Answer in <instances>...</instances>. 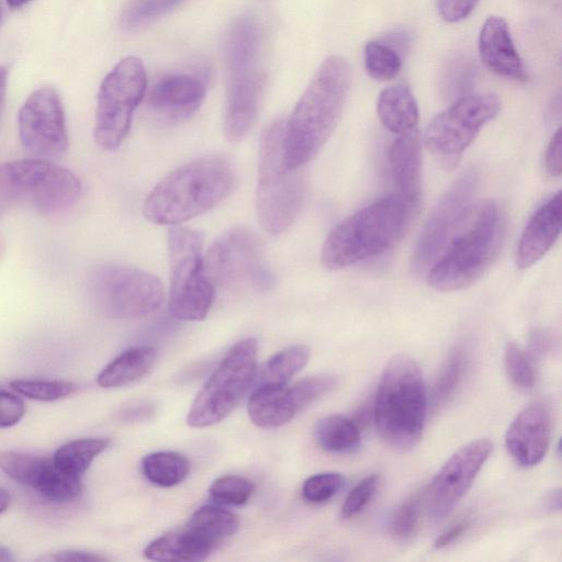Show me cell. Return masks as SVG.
I'll use <instances>...</instances> for the list:
<instances>
[{
  "label": "cell",
  "mask_w": 562,
  "mask_h": 562,
  "mask_svg": "<svg viewBox=\"0 0 562 562\" xmlns=\"http://www.w3.org/2000/svg\"><path fill=\"white\" fill-rule=\"evenodd\" d=\"M351 81V68L341 56L327 57L284 120L283 148L288 166L303 168L326 144L341 116Z\"/></svg>",
  "instance_id": "cell-1"
},
{
  "label": "cell",
  "mask_w": 562,
  "mask_h": 562,
  "mask_svg": "<svg viewBox=\"0 0 562 562\" xmlns=\"http://www.w3.org/2000/svg\"><path fill=\"white\" fill-rule=\"evenodd\" d=\"M232 162L222 155L193 159L162 178L149 192L144 217L158 225H178L221 203L235 187Z\"/></svg>",
  "instance_id": "cell-2"
},
{
  "label": "cell",
  "mask_w": 562,
  "mask_h": 562,
  "mask_svg": "<svg viewBox=\"0 0 562 562\" xmlns=\"http://www.w3.org/2000/svg\"><path fill=\"white\" fill-rule=\"evenodd\" d=\"M415 205L397 193L348 216L326 237L321 251L323 266L338 270L389 250L406 231Z\"/></svg>",
  "instance_id": "cell-3"
},
{
  "label": "cell",
  "mask_w": 562,
  "mask_h": 562,
  "mask_svg": "<svg viewBox=\"0 0 562 562\" xmlns=\"http://www.w3.org/2000/svg\"><path fill=\"white\" fill-rule=\"evenodd\" d=\"M501 236L496 203L471 205L442 252L428 269V284L439 292H454L475 283L495 257Z\"/></svg>",
  "instance_id": "cell-4"
},
{
  "label": "cell",
  "mask_w": 562,
  "mask_h": 562,
  "mask_svg": "<svg viewBox=\"0 0 562 562\" xmlns=\"http://www.w3.org/2000/svg\"><path fill=\"white\" fill-rule=\"evenodd\" d=\"M428 398L422 370L409 356H394L385 366L373 403L376 429L391 448L407 451L420 440Z\"/></svg>",
  "instance_id": "cell-5"
},
{
  "label": "cell",
  "mask_w": 562,
  "mask_h": 562,
  "mask_svg": "<svg viewBox=\"0 0 562 562\" xmlns=\"http://www.w3.org/2000/svg\"><path fill=\"white\" fill-rule=\"evenodd\" d=\"M284 120L270 124L259 148L256 209L261 227L271 235L285 233L299 216L305 200L303 168L288 166L283 148Z\"/></svg>",
  "instance_id": "cell-6"
},
{
  "label": "cell",
  "mask_w": 562,
  "mask_h": 562,
  "mask_svg": "<svg viewBox=\"0 0 562 562\" xmlns=\"http://www.w3.org/2000/svg\"><path fill=\"white\" fill-rule=\"evenodd\" d=\"M80 179L52 160L27 157L0 165V196L41 215H57L81 196Z\"/></svg>",
  "instance_id": "cell-7"
},
{
  "label": "cell",
  "mask_w": 562,
  "mask_h": 562,
  "mask_svg": "<svg viewBox=\"0 0 562 562\" xmlns=\"http://www.w3.org/2000/svg\"><path fill=\"white\" fill-rule=\"evenodd\" d=\"M203 246L200 231L179 225L169 229V310L181 321L204 319L214 301V284L206 273Z\"/></svg>",
  "instance_id": "cell-8"
},
{
  "label": "cell",
  "mask_w": 562,
  "mask_h": 562,
  "mask_svg": "<svg viewBox=\"0 0 562 562\" xmlns=\"http://www.w3.org/2000/svg\"><path fill=\"white\" fill-rule=\"evenodd\" d=\"M257 357L258 344L254 338L238 341L226 352L189 409L190 427L213 426L235 409L255 381Z\"/></svg>",
  "instance_id": "cell-9"
},
{
  "label": "cell",
  "mask_w": 562,
  "mask_h": 562,
  "mask_svg": "<svg viewBox=\"0 0 562 562\" xmlns=\"http://www.w3.org/2000/svg\"><path fill=\"white\" fill-rule=\"evenodd\" d=\"M499 111L501 100L493 93L468 94L454 100L427 125L424 145L443 170L452 171L482 127Z\"/></svg>",
  "instance_id": "cell-10"
},
{
  "label": "cell",
  "mask_w": 562,
  "mask_h": 562,
  "mask_svg": "<svg viewBox=\"0 0 562 562\" xmlns=\"http://www.w3.org/2000/svg\"><path fill=\"white\" fill-rule=\"evenodd\" d=\"M147 86L143 61L136 56L120 60L101 82L93 137L104 150H115L126 138L133 114Z\"/></svg>",
  "instance_id": "cell-11"
},
{
  "label": "cell",
  "mask_w": 562,
  "mask_h": 562,
  "mask_svg": "<svg viewBox=\"0 0 562 562\" xmlns=\"http://www.w3.org/2000/svg\"><path fill=\"white\" fill-rule=\"evenodd\" d=\"M88 289L95 305L108 316L134 319L156 312L164 301L160 280L135 267L105 263L95 268Z\"/></svg>",
  "instance_id": "cell-12"
},
{
  "label": "cell",
  "mask_w": 562,
  "mask_h": 562,
  "mask_svg": "<svg viewBox=\"0 0 562 562\" xmlns=\"http://www.w3.org/2000/svg\"><path fill=\"white\" fill-rule=\"evenodd\" d=\"M204 261L214 285H251L261 291L273 285V276L263 261L260 239L246 227L236 226L223 233L210 246Z\"/></svg>",
  "instance_id": "cell-13"
},
{
  "label": "cell",
  "mask_w": 562,
  "mask_h": 562,
  "mask_svg": "<svg viewBox=\"0 0 562 562\" xmlns=\"http://www.w3.org/2000/svg\"><path fill=\"white\" fill-rule=\"evenodd\" d=\"M19 138L30 157L56 160L68 148V132L63 103L50 87L33 91L18 114Z\"/></svg>",
  "instance_id": "cell-14"
},
{
  "label": "cell",
  "mask_w": 562,
  "mask_h": 562,
  "mask_svg": "<svg viewBox=\"0 0 562 562\" xmlns=\"http://www.w3.org/2000/svg\"><path fill=\"white\" fill-rule=\"evenodd\" d=\"M477 183V171L469 169L439 199L425 222L414 249L413 267L416 271L423 272L430 268L442 252L471 207Z\"/></svg>",
  "instance_id": "cell-15"
},
{
  "label": "cell",
  "mask_w": 562,
  "mask_h": 562,
  "mask_svg": "<svg viewBox=\"0 0 562 562\" xmlns=\"http://www.w3.org/2000/svg\"><path fill=\"white\" fill-rule=\"evenodd\" d=\"M493 442L472 440L459 448L439 469L425 490V502L432 520H442L470 490L477 473L490 458Z\"/></svg>",
  "instance_id": "cell-16"
},
{
  "label": "cell",
  "mask_w": 562,
  "mask_h": 562,
  "mask_svg": "<svg viewBox=\"0 0 562 562\" xmlns=\"http://www.w3.org/2000/svg\"><path fill=\"white\" fill-rule=\"evenodd\" d=\"M551 429L552 417L549 406L543 402H535L512 420L505 434L506 449L520 467H535L548 452Z\"/></svg>",
  "instance_id": "cell-17"
},
{
  "label": "cell",
  "mask_w": 562,
  "mask_h": 562,
  "mask_svg": "<svg viewBox=\"0 0 562 562\" xmlns=\"http://www.w3.org/2000/svg\"><path fill=\"white\" fill-rule=\"evenodd\" d=\"M263 91V76L257 68L231 75L224 132L231 143L243 140L254 127Z\"/></svg>",
  "instance_id": "cell-18"
},
{
  "label": "cell",
  "mask_w": 562,
  "mask_h": 562,
  "mask_svg": "<svg viewBox=\"0 0 562 562\" xmlns=\"http://www.w3.org/2000/svg\"><path fill=\"white\" fill-rule=\"evenodd\" d=\"M562 228V195L557 192L530 217L519 238L515 261L527 269L539 261L553 246Z\"/></svg>",
  "instance_id": "cell-19"
},
{
  "label": "cell",
  "mask_w": 562,
  "mask_h": 562,
  "mask_svg": "<svg viewBox=\"0 0 562 562\" xmlns=\"http://www.w3.org/2000/svg\"><path fill=\"white\" fill-rule=\"evenodd\" d=\"M479 54L484 66L492 72L507 79L526 80L524 63L503 18L490 16L483 23L479 35Z\"/></svg>",
  "instance_id": "cell-20"
},
{
  "label": "cell",
  "mask_w": 562,
  "mask_h": 562,
  "mask_svg": "<svg viewBox=\"0 0 562 562\" xmlns=\"http://www.w3.org/2000/svg\"><path fill=\"white\" fill-rule=\"evenodd\" d=\"M205 83L190 75L161 78L148 94V104L168 120L179 121L193 114L205 98Z\"/></svg>",
  "instance_id": "cell-21"
},
{
  "label": "cell",
  "mask_w": 562,
  "mask_h": 562,
  "mask_svg": "<svg viewBox=\"0 0 562 562\" xmlns=\"http://www.w3.org/2000/svg\"><path fill=\"white\" fill-rule=\"evenodd\" d=\"M389 164L398 194L417 204L420 192V139L417 128L397 135L389 150Z\"/></svg>",
  "instance_id": "cell-22"
},
{
  "label": "cell",
  "mask_w": 562,
  "mask_h": 562,
  "mask_svg": "<svg viewBox=\"0 0 562 562\" xmlns=\"http://www.w3.org/2000/svg\"><path fill=\"white\" fill-rule=\"evenodd\" d=\"M299 412L288 384L259 383L248 401V415L260 428L289 423Z\"/></svg>",
  "instance_id": "cell-23"
},
{
  "label": "cell",
  "mask_w": 562,
  "mask_h": 562,
  "mask_svg": "<svg viewBox=\"0 0 562 562\" xmlns=\"http://www.w3.org/2000/svg\"><path fill=\"white\" fill-rule=\"evenodd\" d=\"M376 112L382 125L396 135L413 131L417 126L418 105L406 85H394L381 91Z\"/></svg>",
  "instance_id": "cell-24"
},
{
  "label": "cell",
  "mask_w": 562,
  "mask_h": 562,
  "mask_svg": "<svg viewBox=\"0 0 562 562\" xmlns=\"http://www.w3.org/2000/svg\"><path fill=\"white\" fill-rule=\"evenodd\" d=\"M157 361V351L149 346L133 347L109 362L97 378L103 389L120 387L146 376Z\"/></svg>",
  "instance_id": "cell-25"
},
{
  "label": "cell",
  "mask_w": 562,
  "mask_h": 562,
  "mask_svg": "<svg viewBox=\"0 0 562 562\" xmlns=\"http://www.w3.org/2000/svg\"><path fill=\"white\" fill-rule=\"evenodd\" d=\"M212 551L186 526L153 540L145 548L144 555L154 561H203Z\"/></svg>",
  "instance_id": "cell-26"
},
{
  "label": "cell",
  "mask_w": 562,
  "mask_h": 562,
  "mask_svg": "<svg viewBox=\"0 0 562 562\" xmlns=\"http://www.w3.org/2000/svg\"><path fill=\"white\" fill-rule=\"evenodd\" d=\"M260 35L257 23L249 18L237 20L225 42V58L231 75L256 68Z\"/></svg>",
  "instance_id": "cell-27"
},
{
  "label": "cell",
  "mask_w": 562,
  "mask_h": 562,
  "mask_svg": "<svg viewBox=\"0 0 562 562\" xmlns=\"http://www.w3.org/2000/svg\"><path fill=\"white\" fill-rule=\"evenodd\" d=\"M238 517L220 506L205 505L190 517L187 527L213 550L238 529Z\"/></svg>",
  "instance_id": "cell-28"
},
{
  "label": "cell",
  "mask_w": 562,
  "mask_h": 562,
  "mask_svg": "<svg viewBox=\"0 0 562 562\" xmlns=\"http://www.w3.org/2000/svg\"><path fill=\"white\" fill-rule=\"evenodd\" d=\"M315 437L322 449L336 454L356 451L361 441L360 428L356 420L340 414L319 419L315 427Z\"/></svg>",
  "instance_id": "cell-29"
},
{
  "label": "cell",
  "mask_w": 562,
  "mask_h": 562,
  "mask_svg": "<svg viewBox=\"0 0 562 562\" xmlns=\"http://www.w3.org/2000/svg\"><path fill=\"white\" fill-rule=\"evenodd\" d=\"M471 361L469 344L456 346L445 360L436 379L431 403L439 408L449 401L462 383Z\"/></svg>",
  "instance_id": "cell-30"
},
{
  "label": "cell",
  "mask_w": 562,
  "mask_h": 562,
  "mask_svg": "<svg viewBox=\"0 0 562 562\" xmlns=\"http://www.w3.org/2000/svg\"><path fill=\"white\" fill-rule=\"evenodd\" d=\"M190 463L178 452L157 451L145 456L142 460V472L154 485L171 487L188 476Z\"/></svg>",
  "instance_id": "cell-31"
},
{
  "label": "cell",
  "mask_w": 562,
  "mask_h": 562,
  "mask_svg": "<svg viewBox=\"0 0 562 562\" xmlns=\"http://www.w3.org/2000/svg\"><path fill=\"white\" fill-rule=\"evenodd\" d=\"M33 490L49 502L63 504L75 501L81 494L82 483L81 477L63 470L52 458Z\"/></svg>",
  "instance_id": "cell-32"
},
{
  "label": "cell",
  "mask_w": 562,
  "mask_h": 562,
  "mask_svg": "<svg viewBox=\"0 0 562 562\" xmlns=\"http://www.w3.org/2000/svg\"><path fill=\"white\" fill-rule=\"evenodd\" d=\"M109 443L104 438L75 439L60 446L55 451L53 460L63 470L81 477Z\"/></svg>",
  "instance_id": "cell-33"
},
{
  "label": "cell",
  "mask_w": 562,
  "mask_h": 562,
  "mask_svg": "<svg viewBox=\"0 0 562 562\" xmlns=\"http://www.w3.org/2000/svg\"><path fill=\"white\" fill-rule=\"evenodd\" d=\"M310 359L305 345L290 346L273 355L262 368L259 383L288 384Z\"/></svg>",
  "instance_id": "cell-34"
},
{
  "label": "cell",
  "mask_w": 562,
  "mask_h": 562,
  "mask_svg": "<svg viewBox=\"0 0 562 562\" xmlns=\"http://www.w3.org/2000/svg\"><path fill=\"white\" fill-rule=\"evenodd\" d=\"M49 458L18 451L0 452V470L15 482L34 487Z\"/></svg>",
  "instance_id": "cell-35"
},
{
  "label": "cell",
  "mask_w": 562,
  "mask_h": 562,
  "mask_svg": "<svg viewBox=\"0 0 562 562\" xmlns=\"http://www.w3.org/2000/svg\"><path fill=\"white\" fill-rule=\"evenodd\" d=\"M364 67L371 78L391 80L402 68V55L382 41L369 42L364 47Z\"/></svg>",
  "instance_id": "cell-36"
},
{
  "label": "cell",
  "mask_w": 562,
  "mask_h": 562,
  "mask_svg": "<svg viewBox=\"0 0 562 562\" xmlns=\"http://www.w3.org/2000/svg\"><path fill=\"white\" fill-rule=\"evenodd\" d=\"M476 76L473 60L457 56L449 60L441 74V89L447 98L458 100L469 94Z\"/></svg>",
  "instance_id": "cell-37"
},
{
  "label": "cell",
  "mask_w": 562,
  "mask_h": 562,
  "mask_svg": "<svg viewBox=\"0 0 562 562\" xmlns=\"http://www.w3.org/2000/svg\"><path fill=\"white\" fill-rule=\"evenodd\" d=\"M425 491L416 492L405 499L391 514L387 521L389 533L396 540H406L411 538L418 526Z\"/></svg>",
  "instance_id": "cell-38"
},
{
  "label": "cell",
  "mask_w": 562,
  "mask_h": 562,
  "mask_svg": "<svg viewBox=\"0 0 562 562\" xmlns=\"http://www.w3.org/2000/svg\"><path fill=\"white\" fill-rule=\"evenodd\" d=\"M10 386L21 395L41 402L57 401L77 390L75 383L61 380H14Z\"/></svg>",
  "instance_id": "cell-39"
},
{
  "label": "cell",
  "mask_w": 562,
  "mask_h": 562,
  "mask_svg": "<svg viewBox=\"0 0 562 562\" xmlns=\"http://www.w3.org/2000/svg\"><path fill=\"white\" fill-rule=\"evenodd\" d=\"M183 0H135L122 15V25L127 30L142 27L168 13Z\"/></svg>",
  "instance_id": "cell-40"
},
{
  "label": "cell",
  "mask_w": 562,
  "mask_h": 562,
  "mask_svg": "<svg viewBox=\"0 0 562 562\" xmlns=\"http://www.w3.org/2000/svg\"><path fill=\"white\" fill-rule=\"evenodd\" d=\"M504 363L509 380L519 389L530 390L536 382L535 361L515 342L505 348Z\"/></svg>",
  "instance_id": "cell-41"
},
{
  "label": "cell",
  "mask_w": 562,
  "mask_h": 562,
  "mask_svg": "<svg viewBox=\"0 0 562 562\" xmlns=\"http://www.w3.org/2000/svg\"><path fill=\"white\" fill-rule=\"evenodd\" d=\"M255 491L254 483L239 475H223L210 486L213 499L225 505L240 506L246 504Z\"/></svg>",
  "instance_id": "cell-42"
},
{
  "label": "cell",
  "mask_w": 562,
  "mask_h": 562,
  "mask_svg": "<svg viewBox=\"0 0 562 562\" xmlns=\"http://www.w3.org/2000/svg\"><path fill=\"white\" fill-rule=\"evenodd\" d=\"M338 384V376L324 373L305 378L290 386L299 412L329 393Z\"/></svg>",
  "instance_id": "cell-43"
},
{
  "label": "cell",
  "mask_w": 562,
  "mask_h": 562,
  "mask_svg": "<svg viewBox=\"0 0 562 562\" xmlns=\"http://www.w3.org/2000/svg\"><path fill=\"white\" fill-rule=\"evenodd\" d=\"M345 477L336 472H323L307 477L302 485V496L313 504L333 498L344 486Z\"/></svg>",
  "instance_id": "cell-44"
},
{
  "label": "cell",
  "mask_w": 562,
  "mask_h": 562,
  "mask_svg": "<svg viewBox=\"0 0 562 562\" xmlns=\"http://www.w3.org/2000/svg\"><path fill=\"white\" fill-rule=\"evenodd\" d=\"M379 485V475L370 474L362 479L347 495L341 509L340 516L349 519L358 515L374 496Z\"/></svg>",
  "instance_id": "cell-45"
},
{
  "label": "cell",
  "mask_w": 562,
  "mask_h": 562,
  "mask_svg": "<svg viewBox=\"0 0 562 562\" xmlns=\"http://www.w3.org/2000/svg\"><path fill=\"white\" fill-rule=\"evenodd\" d=\"M24 414L25 404L18 395L0 391V428L14 426Z\"/></svg>",
  "instance_id": "cell-46"
},
{
  "label": "cell",
  "mask_w": 562,
  "mask_h": 562,
  "mask_svg": "<svg viewBox=\"0 0 562 562\" xmlns=\"http://www.w3.org/2000/svg\"><path fill=\"white\" fill-rule=\"evenodd\" d=\"M480 0H437L440 16L450 23L468 18Z\"/></svg>",
  "instance_id": "cell-47"
},
{
  "label": "cell",
  "mask_w": 562,
  "mask_h": 562,
  "mask_svg": "<svg viewBox=\"0 0 562 562\" xmlns=\"http://www.w3.org/2000/svg\"><path fill=\"white\" fill-rule=\"evenodd\" d=\"M554 345L552 334L543 328H536L530 331L526 351L535 361L551 352Z\"/></svg>",
  "instance_id": "cell-48"
},
{
  "label": "cell",
  "mask_w": 562,
  "mask_h": 562,
  "mask_svg": "<svg viewBox=\"0 0 562 562\" xmlns=\"http://www.w3.org/2000/svg\"><path fill=\"white\" fill-rule=\"evenodd\" d=\"M544 167L552 177L562 172V132L559 127L549 140L544 151Z\"/></svg>",
  "instance_id": "cell-49"
},
{
  "label": "cell",
  "mask_w": 562,
  "mask_h": 562,
  "mask_svg": "<svg viewBox=\"0 0 562 562\" xmlns=\"http://www.w3.org/2000/svg\"><path fill=\"white\" fill-rule=\"evenodd\" d=\"M42 561H57V562H69V561H105L106 558L101 557L99 554L88 552V551H81V550H61L57 551L53 554H49L47 557H43L40 559Z\"/></svg>",
  "instance_id": "cell-50"
},
{
  "label": "cell",
  "mask_w": 562,
  "mask_h": 562,
  "mask_svg": "<svg viewBox=\"0 0 562 562\" xmlns=\"http://www.w3.org/2000/svg\"><path fill=\"white\" fill-rule=\"evenodd\" d=\"M469 528V521L463 520L446 530L434 542L436 549H442L454 542Z\"/></svg>",
  "instance_id": "cell-51"
},
{
  "label": "cell",
  "mask_w": 562,
  "mask_h": 562,
  "mask_svg": "<svg viewBox=\"0 0 562 562\" xmlns=\"http://www.w3.org/2000/svg\"><path fill=\"white\" fill-rule=\"evenodd\" d=\"M543 508L547 512L554 513L560 512L561 509V490L560 488H553L549 491L542 501Z\"/></svg>",
  "instance_id": "cell-52"
},
{
  "label": "cell",
  "mask_w": 562,
  "mask_h": 562,
  "mask_svg": "<svg viewBox=\"0 0 562 562\" xmlns=\"http://www.w3.org/2000/svg\"><path fill=\"white\" fill-rule=\"evenodd\" d=\"M8 81V71L4 67L0 66V115L4 104L5 90Z\"/></svg>",
  "instance_id": "cell-53"
},
{
  "label": "cell",
  "mask_w": 562,
  "mask_h": 562,
  "mask_svg": "<svg viewBox=\"0 0 562 562\" xmlns=\"http://www.w3.org/2000/svg\"><path fill=\"white\" fill-rule=\"evenodd\" d=\"M11 496L9 492L0 487V514L8 509L10 506Z\"/></svg>",
  "instance_id": "cell-54"
},
{
  "label": "cell",
  "mask_w": 562,
  "mask_h": 562,
  "mask_svg": "<svg viewBox=\"0 0 562 562\" xmlns=\"http://www.w3.org/2000/svg\"><path fill=\"white\" fill-rule=\"evenodd\" d=\"M14 557L10 549L0 546V561H13Z\"/></svg>",
  "instance_id": "cell-55"
},
{
  "label": "cell",
  "mask_w": 562,
  "mask_h": 562,
  "mask_svg": "<svg viewBox=\"0 0 562 562\" xmlns=\"http://www.w3.org/2000/svg\"><path fill=\"white\" fill-rule=\"evenodd\" d=\"M30 1H32V0H7V3L10 8L18 9V8L25 5Z\"/></svg>",
  "instance_id": "cell-56"
},
{
  "label": "cell",
  "mask_w": 562,
  "mask_h": 562,
  "mask_svg": "<svg viewBox=\"0 0 562 562\" xmlns=\"http://www.w3.org/2000/svg\"><path fill=\"white\" fill-rule=\"evenodd\" d=\"M0 15H1V11H0Z\"/></svg>",
  "instance_id": "cell-57"
}]
</instances>
